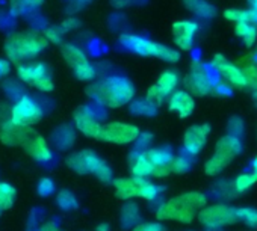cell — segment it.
Listing matches in <instances>:
<instances>
[{"mask_svg":"<svg viewBox=\"0 0 257 231\" xmlns=\"http://www.w3.org/2000/svg\"><path fill=\"white\" fill-rule=\"evenodd\" d=\"M174 46L180 52H191L195 46L198 23L195 20H179L171 28Z\"/></svg>","mask_w":257,"mask_h":231,"instance_id":"cell-15","label":"cell"},{"mask_svg":"<svg viewBox=\"0 0 257 231\" xmlns=\"http://www.w3.org/2000/svg\"><path fill=\"white\" fill-rule=\"evenodd\" d=\"M209 135H210L209 124L191 126L183 135V151L192 157L198 156L203 151L204 145L207 144Z\"/></svg>","mask_w":257,"mask_h":231,"instance_id":"cell-17","label":"cell"},{"mask_svg":"<svg viewBox=\"0 0 257 231\" xmlns=\"http://www.w3.org/2000/svg\"><path fill=\"white\" fill-rule=\"evenodd\" d=\"M185 8L201 20H213L218 14L216 8L207 0H182Z\"/></svg>","mask_w":257,"mask_h":231,"instance_id":"cell-23","label":"cell"},{"mask_svg":"<svg viewBox=\"0 0 257 231\" xmlns=\"http://www.w3.org/2000/svg\"><path fill=\"white\" fill-rule=\"evenodd\" d=\"M44 117L43 104L32 95L23 94L11 104V121L19 126L32 127Z\"/></svg>","mask_w":257,"mask_h":231,"instance_id":"cell-9","label":"cell"},{"mask_svg":"<svg viewBox=\"0 0 257 231\" xmlns=\"http://www.w3.org/2000/svg\"><path fill=\"white\" fill-rule=\"evenodd\" d=\"M65 163L73 172H76L79 175L91 174L98 181H101L104 184L113 183L112 168L95 151H92L89 148L70 153L65 159Z\"/></svg>","mask_w":257,"mask_h":231,"instance_id":"cell-4","label":"cell"},{"mask_svg":"<svg viewBox=\"0 0 257 231\" xmlns=\"http://www.w3.org/2000/svg\"><path fill=\"white\" fill-rule=\"evenodd\" d=\"M236 217L248 228H257V208L239 207L236 208Z\"/></svg>","mask_w":257,"mask_h":231,"instance_id":"cell-34","label":"cell"},{"mask_svg":"<svg viewBox=\"0 0 257 231\" xmlns=\"http://www.w3.org/2000/svg\"><path fill=\"white\" fill-rule=\"evenodd\" d=\"M55 183H53V180L52 178H49V177H43L40 181H38V184H37V192H38V195L40 196H43V198H47V196H52L53 193H55Z\"/></svg>","mask_w":257,"mask_h":231,"instance_id":"cell-40","label":"cell"},{"mask_svg":"<svg viewBox=\"0 0 257 231\" xmlns=\"http://www.w3.org/2000/svg\"><path fill=\"white\" fill-rule=\"evenodd\" d=\"M11 71V62L8 59H0V79L8 76Z\"/></svg>","mask_w":257,"mask_h":231,"instance_id":"cell-48","label":"cell"},{"mask_svg":"<svg viewBox=\"0 0 257 231\" xmlns=\"http://www.w3.org/2000/svg\"><path fill=\"white\" fill-rule=\"evenodd\" d=\"M207 231H224L222 228H207Z\"/></svg>","mask_w":257,"mask_h":231,"instance_id":"cell-53","label":"cell"},{"mask_svg":"<svg viewBox=\"0 0 257 231\" xmlns=\"http://www.w3.org/2000/svg\"><path fill=\"white\" fill-rule=\"evenodd\" d=\"M61 53H62V58L67 62V65L73 70L74 76L80 82L91 83L98 77L97 67L89 61L85 50L80 49L79 46L71 44V43H64L61 46Z\"/></svg>","mask_w":257,"mask_h":231,"instance_id":"cell-8","label":"cell"},{"mask_svg":"<svg viewBox=\"0 0 257 231\" xmlns=\"http://www.w3.org/2000/svg\"><path fill=\"white\" fill-rule=\"evenodd\" d=\"M191 168H192V156L186 154L185 151H183V154L174 156V159L170 163L171 174H176V175H183V174L189 172Z\"/></svg>","mask_w":257,"mask_h":231,"instance_id":"cell-32","label":"cell"},{"mask_svg":"<svg viewBox=\"0 0 257 231\" xmlns=\"http://www.w3.org/2000/svg\"><path fill=\"white\" fill-rule=\"evenodd\" d=\"M156 85L159 86V89H161V91L165 94V97L168 98L173 92L177 91V88H179V85H180V76H179L174 70H165V71L159 76Z\"/></svg>","mask_w":257,"mask_h":231,"instance_id":"cell-25","label":"cell"},{"mask_svg":"<svg viewBox=\"0 0 257 231\" xmlns=\"http://www.w3.org/2000/svg\"><path fill=\"white\" fill-rule=\"evenodd\" d=\"M210 68L215 74L221 76L222 82L230 85L234 89H245L248 88L246 77L243 74V70L239 67V64L231 62L224 55H215L210 61Z\"/></svg>","mask_w":257,"mask_h":231,"instance_id":"cell-13","label":"cell"},{"mask_svg":"<svg viewBox=\"0 0 257 231\" xmlns=\"http://www.w3.org/2000/svg\"><path fill=\"white\" fill-rule=\"evenodd\" d=\"M49 46L47 38L38 31H17L11 34L4 44V52L11 64L20 65L35 61Z\"/></svg>","mask_w":257,"mask_h":231,"instance_id":"cell-2","label":"cell"},{"mask_svg":"<svg viewBox=\"0 0 257 231\" xmlns=\"http://www.w3.org/2000/svg\"><path fill=\"white\" fill-rule=\"evenodd\" d=\"M227 133L231 135V136L242 138L243 133H245V123H243V120L239 118V117H231L227 121Z\"/></svg>","mask_w":257,"mask_h":231,"instance_id":"cell-38","label":"cell"},{"mask_svg":"<svg viewBox=\"0 0 257 231\" xmlns=\"http://www.w3.org/2000/svg\"><path fill=\"white\" fill-rule=\"evenodd\" d=\"M37 231H62L55 222H52V220H49V222H44L41 226H38V229Z\"/></svg>","mask_w":257,"mask_h":231,"instance_id":"cell-49","label":"cell"},{"mask_svg":"<svg viewBox=\"0 0 257 231\" xmlns=\"http://www.w3.org/2000/svg\"><path fill=\"white\" fill-rule=\"evenodd\" d=\"M17 190L8 181H0V211L11 208L16 202Z\"/></svg>","mask_w":257,"mask_h":231,"instance_id":"cell-30","label":"cell"},{"mask_svg":"<svg viewBox=\"0 0 257 231\" xmlns=\"http://www.w3.org/2000/svg\"><path fill=\"white\" fill-rule=\"evenodd\" d=\"M55 201H56V205H58L61 210H64V211H73V210H76V208L79 207L77 196H76L71 190H68V189L59 190V192L56 193Z\"/></svg>","mask_w":257,"mask_h":231,"instance_id":"cell-31","label":"cell"},{"mask_svg":"<svg viewBox=\"0 0 257 231\" xmlns=\"http://www.w3.org/2000/svg\"><path fill=\"white\" fill-rule=\"evenodd\" d=\"M134 145H135L134 148H137V150H143V151L150 150L153 147V135L152 133H147V132H144V133L141 132L140 138L135 141Z\"/></svg>","mask_w":257,"mask_h":231,"instance_id":"cell-41","label":"cell"},{"mask_svg":"<svg viewBox=\"0 0 257 231\" xmlns=\"http://www.w3.org/2000/svg\"><path fill=\"white\" fill-rule=\"evenodd\" d=\"M207 205V196L201 192H186L170 198L158 205L156 219L164 220H177L180 223H191L198 211Z\"/></svg>","mask_w":257,"mask_h":231,"instance_id":"cell-3","label":"cell"},{"mask_svg":"<svg viewBox=\"0 0 257 231\" xmlns=\"http://www.w3.org/2000/svg\"><path fill=\"white\" fill-rule=\"evenodd\" d=\"M257 183V175L249 171V172H242L239 174L234 180H233V184H234V189L237 193H245L248 192L254 184Z\"/></svg>","mask_w":257,"mask_h":231,"instance_id":"cell-33","label":"cell"},{"mask_svg":"<svg viewBox=\"0 0 257 231\" xmlns=\"http://www.w3.org/2000/svg\"><path fill=\"white\" fill-rule=\"evenodd\" d=\"M251 171L257 175V156L252 159V162H251Z\"/></svg>","mask_w":257,"mask_h":231,"instance_id":"cell-52","label":"cell"},{"mask_svg":"<svg viewBox=\"0 0 257 231\" xmlns=\"http://www.w3.org/2000/svg\"><path fill=\"white\" fill-rule=\"evenodd\" d=\"M128 168H131L132 177H137V178H149L153 174L155 165L147 157V151L134 148L131 151V154H128Z\"/></svg>","mask_w":257,"mask_h":231,"instance_id":"cell-20","label":"cell"},{"mask_svg":"<svg viewBox=\"0 0 257 231\" xmlns=\"http://www.w3.org/2000/svg\"><path fill=\"white\" fill-rule=\"evenodd\" d=\"M25 151L38 163H50L55 157L53 154V148L50 147V144L47 142V139L44 136H41L40 133H34L29 141L26 142V145L23 147Z\"/></svg>","mask_w":257,"mask_h":231,"instance_id":"cell-18","label":"cell"},{"mask_svg":"<svg viewBox=\"0 0 257 231\" xmlns=\"http://www.w3.org/2000/svg\"><path fill=\"white\" fill-rule=\"evenodd\" d=\"M240 40H242V43H243L245 47L255 46L257 44V25H251Z\"/></svg>","mask_w":257,"mask_h":231,"instance_id":"cell-42","label":"cell"},{"mask_svg":"<svg viewBox=\"0 0 257 231\" xmlns=\"http://www.w3.org/2000/svg\"><path fill=\"white\" fill-rule=\"evenodd\" d=\"M17 80L44 94L55 89L52 70L41 61H29L17 65Z\"/></svg>","mask_w":257,"mask_h":231,"instance_id":"cell-7","label":"cell"},{"mask_svg":"<svg viewBox=\"0 0 257 231\" xmlns=\"http://www.w3.org/2000/svg\"><path fill=\"white\" fill-rule=\"evenodd\" d=\"M73 121H74L76 130L80 132L83 136L91 138V139H98L103 124L98 118L97 112L91 106L85 104V106L77 107L73 115Z\"/></svg>","mask_w":257,"mask_h":231,"instance_id":"cell-14","label":"cell"},{"mask_svg":"<svg viewBox=\"0 0 257 231\" xmlns=\"http://www.w3.org/2000/svg\"><path fill=\"white\" fill-rule=\"evenodd\" d=\"M146 98H147L150 103H153L156 107H161L162 103L168 100V98L165 97V94L159 89V86H158L156 83L152 85V86L149 88V91H147V94H146Z\"/></svg>","mask_w":257,"mask_h":231,"instance_id":"cell-39","label":"cell"},{"mask_svg":"<svg viewBox=\"0 0 257 231\" xmlns=\"http://www.w3.org/2000/svg\"><path fill=\"white\" fill-rule=\"evenodd\" d=\"M168 109L180 118H188L195 110V97L188 89H177L168 97Z\"/></svg>","mask_w":257,"mask_h":231,"instance_id":"cell-19","label":"cell"},{"mask_svg":"<svg viewBox=\"0 0 257 231\" xmlns=\"http://www.w3.org/2000/svg\"><path fill=\"white\" fill-rule=\"evenodd\" d=\"M197 217L206 228H224L227 225H233L237 220L236 208L225 202H215L203 207Z\"/></svg>","mask_w":257,"mask_h":231,"instance_id":"cell-12","label":"cell"},{"mask_svg":"<svg viewBox=\"0 0 257 231\" xmlns=\"http://www.w3.org/2000/svg\"><path fill=\"white\" fill-rule=\"evenodd\" d=\"M215 195L224 201H228V199H233L237 192L234 189V184L233 181H228V180H219L215 183Z\"/></svg>","mask_w":257,"mask_h":231,"instance_id":"cell-35","label":"cell"},{"mask_svg":"<svg viewBox=\"0 0 257 231\" xmlns=\"http://www.w3.org/2000/svg\"><path fill=\"white\" fill-rule=\"evenodd\" d=\"M224 19L231 23H240V22H251L249 20V13L248 10H240V8H228L224 11Z\"/></svg>","mask_w":257,"mask_h":231,"instance_id":"cell-36","label":"cell"},{"mask_svg":"<svg viewBox=\"0 0 257 231\" xmlns=\"http://www.w3.org/2000/svg\"><path fill=\"white\" fill-rule=\"evenodd\" d=\"M95 231H110V228H109L107 223H100V225L95 228Z\"/></svg>","mask_w":257,"mask_h":231,"instance_id":"cell-50","label":"cell"},{"mask_svg":"<svg viewBox=\"0 0 257 231\" xmlns=\"http://www.w3.org/2000/svg\"><path fill=\"white\" fill-rule=\"evenodd\" d=\"M254 56L257 58V44H255V53H254Z\"/></svg>","mask_w":257,"mask_h":231,"instance_id":"cell-54","label":"cell"},{"mask_svg":"<svg viewBox=\"0 0 257 231\" xmlns=\"http://www.w3.org/2000/svg\"><path fill=\"white\" fill-rule=\"evenodd\" d=\"M112 184H113V189H115V195L122 201H131L132 198L138 196L140 178H137V177L116 178V180H113Z\"/></svg>","mask_w":257,"mask_h":231,"instance_id":"cell-21","label":"cell"},{"mask_svg":"<svg viewBox=\"0 0 257 231\" xmlns=\"http://www.w3.org/2000/svg\"><path fill=\"white\" fill-rule=\"evenodd\" d=\"M210 65H204L200 61H194L191 68L183 79L185 89H188L194 97H206L215 91V80L210 73Z\"/></svg>","mask_w":257,"mask_h":231,"instance_id":"cell-10","label":"cell"},{"mask_svg":"<svg viewBox=\"0 0 257 231\" xmlns=\"http://www.w3.org/2000/svg\"><path fill=\"white\" fill-rule=\"evenodd\" d=\"M249 91H251V94H252V97L257 100V82L254 83V85H251L249 86Z\"/></svg>","mask_w":257,"mask_h":231,"instance_id":"cell-51","label":"cell"},{"mask_svg":"<svg viewBox=\"0 0 257 231\" xmlns=\"http://www.w3.org/2000/svg\"><path fill=\"white\" fill-rule=\"evenodd\" d=\"M242 151H243L242 138L231 136L227 133L216 142L213 154L204 163V172L210 177L219 175L230 165V162L234 160Z\"/></svg>","mask_w":257,"mask_h":231,"instance_id":"cell-6","label":"cell"},{"mask_svg":"<svg viewBox=\"0 0 257 231\" xmlns=\"http://www.w3.org/2000/svg\"><path fill=\"white\" fill-rule=\"evenodd\" d=\"M119 44L122 49L137 53L144 58H156L167 64H177L182 58L180 50L168 47L161 43H155L143 35L135 34H122L119 37Z\"/></svg>","mask_w":257,"mask_h":231,"instance_id":"cell-5","label":"cell"},{"mask_svg":"<svg viewBox=\"0 0 257 231\" xmlns=\"http://www.w3.org/2000/svg\"><path fill=\"white\" fill-rule=\"evenodd\" d=\"M171 174V169H170V165H162V166H155L153 168V174L152 177L155 178H165Z\"/></svg>","mask_w":257,"mask_h":231,"instance_id":"cell-45","label":"cell"},{"mask_svg":"<svg viewBox=\"0 0 257 231\" xmlns=\"http://www.w3.org/2000/svg\"><path fill=\"white\" fill-rule=\"evenodd\" d=\"M140 135L141 130L135 124L122 123V121H110L101 126L98 141L115 144V145H127V144H135Z\"/></svg>","mask_w":257,"mask_h":231,"instance_id":"cell-11","label":"cell"},{"mask_svg":"<svg viewBox=\"0 0 257 231\" xmlns=\"http://www.w3.org/2000/svg\"><path fill=\"white\" fill-rule=\"evenodd\" d=\"M128 107H131V112L134 115H137V117H155L158 109H159L153 103H150L146 97L138 98V100H132L131 104H128Z\"/></svg>","mask_w":257,"mask_h":231,"instance_id":"cell-29","label":"cell"},{"mask_svg":"<svg viewBox=\"0 0 257 231\" xmlns=\"http://www.w3.org/2000/svg\"><path fill=\"white\" fill-rule=\"evenodd\" d=\"M80 20L77 19V17H74V16H70V17H67V19H64L62 20V23L59 25L61 26V29L64 31V34H68V32H73V31H77L79 28H80Z\"/></svg>","mask_w":257,"mask_h":231,"instance_id":"cell-43","label":"cell"},{"mask_svg":"<svg viewBox=\"0 0 257 231\" xmlns=\"http://www.w3.org/2000/svg\"><path fill=\"white\" fill-rule=\"evenodd\" d=\"M11 120V106L7 103H0V123Z\"/></svg>","mask_w":257,"mask_h":231,"instance_id":"cell-46","label":"cell"},{"mask_svg":"<svg viewBox=\"0 0 257 231\" xmlns=\"http://www.w3.org/2000/svg\"><path fill=\"white\" fill-rule=\"evenodd\" d=\"M44 37L47 38L49 44H64V31L61 29V26H47L44 31H43Z\"/></svg>","mask_w":257,"mask_h":231,"instance_id":"cell-37","label":"cell"},{"mask_svg":"<svg viewBox=\"0 0 257 231\" xmlns=\"http://www.w3.org/2000/svg\"><path fill=\"white\" fill-rule=\"evenodd\" d=\"M135 91L134 82L121 74H109L95 79L86 88L88 97L104 109H119L131 104L135 98Z\"/></svg>","mask_w":257,"mask_h":231,"instance_id":"cell-1","label":"cell"},{"mask_svg":"<svg viewBox=\"0 0 257 231\" xmlns=\"http://www.w3.org/2000/svg\"><path fill=\"white\" fill-rule=\"evenodd\" d=\"M44 0H10V13L14 17L25 16L38 10L43 5Z\"/></svg>","mask_w":257,"mask_h":231,"instance_id":"cell-27","label":"cell"},{"mask_svg":"<svg viewBox=\"0 0 257 231\" xmlns=\"http://www.w3.org/2000/svg\"><path fill=\"white\" fill-rule=\"evenodd\" d=\"M161 187L150 181L149 178H140V192L138 198L146 199L147 202H156L161 198Z\"/></svg>","mask_w":257,"mask_h":231,"instance_id":"cell-28","label":"cell"},{"mask_svg":"<svg viewBox=\"0 0 257 231\" xmlns=\"http://www.w3.org/2000/svg\"><path fill=\"white\" fill-rule=\"evenodd\" d=\"M174 153L170 147H152L147 150V157L155 166H162V165H170L171 160L174 159Z\"/></svg>","mask_w":257,"mask_h":231,"instance_id":"cell-26","label":"cell"},{"mask_svg":"<svg viewBox=\"0 0 257 231\" xmlns=\"http://www.w3.org/2000/svg\"><path fill=\"white\" fill-rule=\"evenodd\" d=\"M132 231H165L161 222H140Z\"/></svg>","mask_w":257,"mask_h":231,"instance_id":"cell-44","label":"cell"},{"mask_svg":"<svg viewBox=\"0 0 257 231\" xmlns=\"http://www.w3.org/2000/svg\"><path fill=\"white\" fill-rule=\"evenodd\" d=\"M34 133L32 127L14 124L11 120L0 123V142L8 147H25Z\"/></svg>","mask_w":257,"mask_h":231,"instance_id":"cell-16","label":"cell"},{"mask_svg":"<svg viewBox=\"0 0 257 231\" xmlns=\"http://www.w3.org/2000/svg\"><path fill=\"white\" fill-rule=\"evenodd\" d=\"M76 142V132L71 126L62 124L55 129L52 133V145L58 151H67L71 150V147Z\"/></svg>","mask_w":257,"mask_h":231,"instance_id":"cell-22","label":"cell"},{"mask_svg":"<svg viewBox=\"0 0 257 231\" xmlns=\"http://www.w3.org/2000/svg\"><path fill=\"white\" fill-rule=\"evenodd\" d=\"M119 222L121 226L125 229L135 228L140 222H141V211L138 204L135 202H127L121 207V213H119Z\"/></svg>","mask_w":257,"mask_h":231,"instance_id":"cell-24","label":"cell"},{"mask_svg":"<svg viewBox=\"0 0 257 231\" xmlns=\"http://www.w3.org/2000/svg\"><path fill=\"white\" fill-rule=\"evenodd\" d=\"M248 4H249V8H248L249 20L252 25H257V0H248Z\"/></svg>","mask_w":257,"mask_h":231,"instance_id":"cell-47","label":"cell"}]
</instances>
